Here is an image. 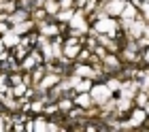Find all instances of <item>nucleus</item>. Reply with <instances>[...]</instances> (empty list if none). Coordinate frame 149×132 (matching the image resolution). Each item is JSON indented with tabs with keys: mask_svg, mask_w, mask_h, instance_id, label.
Returning <instances> with one entry per match:
<instances>
[{
	"mask_svg": "<svg viewBox=\"0 0 149 132\" xmlns=\"http://www.w3.org/2000/svg\"><path fill=\"white\" fill-rule=\"evenodd\" d=\"M94 32L96 34H109V36H117L119 34V24L115 22V17L100 15L94 24Z\"/></svg>",
	"mask_w": 149,
	"mask_h": 132,
	"instance_id": "f257e3e1",
	"label": "nucleus"
},
{
	"mask_svg": "<svg viewBox=\"0 0 149 132\" xmlns=\"http://www.w3.org/2000/svg\"><path fill=\"white\" fill-rule=\"evenodd\" d=\"M79 51H81V36H72L70 34L62 45V55L66 60H77Z\"/></svg>",
	"mask_w": 149,
	"mask_h": 132,
	"instance_id": "f03ea898",
	"label": "nucleus"
},
{
	"mask_svg": "<svg viewBox=\"0 0 149 132\" xmlns=\"http://www.w3.org/2000/svg\"><path fill=\"white\" fill-rule=\"evenodd\" d=\"M90 94H92L94 105H104L107 100L113 98V92L109 89V85H107V83H96V85H92Z\"/></svg>",
	"mask_w": 149,
	"mask_h": 132,
	"instance_id": "7ed1b4c3",
	"label": "nucleus"
},
{
	"mask_svg": "<svg viewBox=\"0 0 149 132\" xmlns=\"http://www.w3.org/2000/svg\"><path fill=\"white\" fill-rule=\"evenodd\" d=\"M147 119V109L143 107H136V109H132V113H130V119L124 122L121 126H126V128H130V126H143V122Z\"/></svg>",
	"mask_w": 149,
	"mask_h": 132,
	"instance_id": "20e7f679",
	"label": "nucleus"
},
{
	"mask_svg": "<svg viewBox=\"0 0 149 132\" xmlns=\"http://www.w3.org/2000/svg\"><path fill=\"white\" fill-rule=\"evenodd\" d=\"M62 28H64V26H58V24H47V22H43V24L38 26V32L51 38V36H58V34H62Z\"/></svg>",
	"mask_w": 149,
	"mask_h": 132,
	"instance_id": "39448f33",
	"label": "nucleus"
},
{
	"mask_svg": "<svg viewBox=\"0 0 149 132\" xmlns=\"http://www.w3.org/2000/svg\"><path fill=\"white\" fill-rule=\"evenodd\" d=\"M0 38H2V43H4V47H6V49H13V47H15V45H19V41H22V36H19V34H17L15 30H13V28H11L9 32H4Z\"/></svg>",
	"mask_w": 149,
	"mask_h": 132,
	"instance_id": "423d86ee",
	"label": "nucleus"
},
{
	"mask_svg": "<svg viewBox=\"0 0 149 132\" xmlns=\"http://www.w3.org/2000/svg\"><path fill=\"white\" fill-rule=\"evenodd\" d=\"M72 102H74L77 107H81V109H90V107L94 105V100H92V94H90V92H81V94H74Z\"/></svg>",
	"mask_w": 149,
	"mask_h": 132,
	"instance_id": "0eeeda50",
	"label": "nucleus"
},
{
	"mask_svg": "<svg viewBox=\"0 0 149 132\" xmlns=\"http://www.w3.org/2000/svg\"><path fill=\"white\" fill-rule=\"evenodd\" d=\"M34 22H32V19H26V22H19V24H13V30H15L19 36H22V34H28V32H32L34 30Z\"/></svg>",
	"mask_w": 149,
	"mask_h": 132,
	"instance_id": "6e6552de",
	"label": "nucleus"
},
{
	"mask_svg": "<svg viewBox=\"0 0 149 132\" xmlns=\"http://www.w3.org/2000/svg\"><path fill=\"white\" fill-rule=\"evenodd\" d=\"M119 17H121V19H136V17H139V9L130 2V0H128V2L124 4V11H121Z\"/></svg>",
	"mask_w": 149,
	"mask_h": 132,
	"instance_id": "1a4fd4ad",
	"label": "nucleus"
},
{
	"mask_svg": "<svg viewBox=\"0 0 149 132\" xmlns=\"http://www.w3.org/2000/svg\"><path fill=\"white\" fill-rule=\"evenodd\" d=\"M34 130H38V132L47 130V119H45L43 115H40V117H36V119H34Z\"/></svg>",
	"mask_w": 149,
	"mask_h": 132,
	"instance_id": "9d476101",
	"label": "nucleus"
},
{
	"mask_svg": "<svg viewBox=\"0 0 149 132\" xmlns=\"http://www.w3.org/2000/svg\"><path fill=\"white\" fill-rule=\"evenodd\" d=\"M141 11H143V17L145 19H149V0H145V2H141V6H139Z\"/></svg>",
	"mask_w": 149,
	"mask_h": 132,
	"instance_id": "9b49d317",
	"label": "nucleus"
},
{
	"mask_svg": "<svg viewBox=\"0 0 149 132\" xmlns=\"http://www.w3.org/2000/svg\"><path fill=\"white\" fill-rule=\"evenodd\" d=\"M4 51V43H2V38H0V53Z\"/></svg>",
	"mask_w": 149,
	"mask_h": 132,
	"instance_id": "f8f14e48",
	"label": "nucleus"
}]
</instances>
